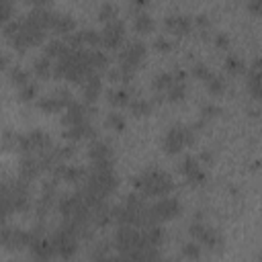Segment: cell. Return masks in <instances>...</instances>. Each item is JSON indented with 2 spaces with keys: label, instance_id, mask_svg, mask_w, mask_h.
Instances as JSON below:
<instances>
[{
  "label": "cell",
  "instance_id": "6da1fadb",
  "mask_svg": "<svg viewBox=\"0 0 262 262\" xmlns=\"http://www.w3.org/2000/svg\"><path fill=\"white\" fill-rule=\"evenodd\" d=\"M133 184L141 190L143 196H168L174 190V180L170 178V174L156 170V168L143 170L133 180Z\"/></svg>",
  "mask_w": 262,
  "mask_h": 262
},
{
  "label": "cell",
  "instance_id": "7a4b0ae2",
  "mask_svg": "<svg viewBox=\"0 0 262 262\" xmlns=\"http://www.w3.org/2000/svg\"><path fill=\"white\" fill-rule=\"evenodd\" d=\"M143 55H145V43L139 41V39L129 41L121 49V53H119V70H121L123 82H129L133 78V72L139 68Z\"/></svg>",
  "mask_w": 262,
  "mask_h": 262
},
{
  "label": "cell",
  "instance_id": "3957f363",
  "mask_svg": "<svg viewBox=\"0 0 262 262\" xmlns=\"http://www.w3.org/2000/svg\"><path fill=\"white\" fill-rule=\"evenodd\" d=\"M143 237H141V229L131 227V225H119L117 233H115V246L119 250L121 256H129L135 250H139L143 246Z\"/></svg>",
  "mask_w": 262,
  "mask_h": 262
},
{
  "label": "cell",
  "instance_id": "277c9868",
  "mask_svg": "<svg viewBox=\"0 0 262 262\" xmlns=\"http://www.w3.org/2000/svg\"><path fill=\"white\" fill-rule=\"evenodd\" d=\"M78 229L63 223L53 235H51V242H53V248H55V254L61 256V258H70L76 248H78Z\"/></svg>",
  "mask_w": 262,
  "mask_h": 262
},
{
  "label": "cell",
  "instance_id": "5b68a950",
  "mask_svg": "<svg viewBox=\"0 0 262 262\" xmlns=\"http://www.w3.org/2000/svg\"><path fill=\"white\" fill-rule=\"evenodd\" d=\"M194 137V129L192 127H184V125H174L166 131L164 135V149L168 154H178L184 145L192 143Z\"/></svg>",
  "mask_w": 262,
  "mask_h": 262
},
{
  "label": "cell",
  "instance_id": "8992f818",
  "mask_svg": "<svg viewBox=\"0 0 262 262\" xmlns=\"http://www.w3.org/2000/svg\"><path fill=\"white\" fill-rule=\"evenodd\" d=\"M188 231H190V235L194 237V242H199L201 246H207V248H219V246L223 244L219 231H217L215 227L203 223L201 219H194V221L190 223Z\"/></svg>",
  "mask_w": 262,
  "mask_h": 262
},
{
  "label": "cell",
  "instance_id": "52a82bcc",
  "mask_svg": "<svg viewBox=\"0 0 262 262\" xmlns=\"http://www.w3.org/2000/svg\"><path fill=\"white\" fill-rule=\"evenodd\" d=\"M100 35H102V45H104L106 49H117V47L121 45L123 37H125V23L117 16V18L104 23Z\"/></svg>",
  "mask_w": 262,
  "mask_h": 262
},
{
  "label": "cell",
  "instance_id": "ba28073f",
  "mask_svg": "<svg viewBox=\"0 0 262 262\" xmlns=\"http://www.w3.org/2000/svg\"><path fill=\"white\" fill-rule=\"evenodd\" d=\"M149 211H151V217L156 221H166V219H172L180 213V203L172 196H160L158 201H154L149 205Z\"/></svg>",
  "mask_w": 262,
  "mask_h": 262
},
{
  "label": "cell",
  "instance_id": "9c48e42d",
  "mask_svg": "<svg viewBox=\"0 0 262 262\" xmlns=\"http://www.w3.org/2000/svg\"><path fill=\"white\" fill-rule=\"evenodd\" d=\"M180 172L184 174V178L190 182V184H203L205 182V172L201 168V162L196 156H186L182 162H180Z\"/></svg>",
  "mask_w": 262,
  "mask_h": 262
},
{
  "label": "cell",
  "instance_id": "30bf717a",
  "mask_svg": "<svg viewBox=\"0 0 262 262\" xmlns=\"http://www.w3.org/2000/svg\"><path fill=\"white\" fill-rule=\"evenodd\" d=\"M246 80H248V90L254 98H262V57H256L248 72H246Z\"/></svg>",
  "mask_w": 262,
  "mask_h": 262
},
{
  "label": "cell",
  "instance_id": "8fae6325",
  "mask_svg": "<svg viewBox=\"0 0 262 262\" xmlns=\"http://www.w3.org/2000/svg\"><path fill=\"white\" fill-rule=\"evenodd\" d=\"M2 242H4V246H8V248H23V246H31V242H33V233H29V231H25V229H12V227H6L4 225V229H2Z\"/></svg>",
  "mask_w": 262,
  "mask_h": 262
},
{
  "label": "cell",
  "instance_id": "7c38bea8",
  "mask_svg": "<svg viewBox=\"0 0 262 262\" xmlns=\"http://www.w3.org/2000/svg\"><path fill=\"white\" fill-rule=\"evenodd\" d=\"M61 121H63V125H68V127L86 123V121H88V104L74 100V102L66 108V115L61 117Z\"/></svg>",
  "mask_w": 262,
  "mask_h": 262
},
{
  "label": "cell",
  "instance_id": "4fadbf2b",
  "mask_svg": "<svg viewBox=\"0 0 262 262\" xmlns=\"http://www.w3.org/2000/svg\"><path fill=\"white\" fill-rule=\"evenodd\" d=\"M164 25H166V29H168L170 33H174V35H186V33L192 29V18H190L188 14L176 12V14H168L166 20H164Z\"/></svg>",
  "mask_w": 262,
  "mask_h": 262
},
{
  "label": "cell",
  "instance_id": "5bb4252c",
  "mask_svg": "<svg viewBox=\"0 0 262 262\" xmlns=\"http://www.w3.org/2000/svg\"><path fill=\"white\" fill-rule=\"evenodd\" d=\"M31 252L35 254V258L39 260H49L51 256H55V248L51 237H41V235H33L31 242Z\"/></svg>",
  "mask_w": 262,
  "mask_h": 262
},
{
  "label": "cell",
  "instance_id": "9a60e30c",
  "mask_svg": "<svg viewBox=\"0 0 262 262\" xmlns=\"http://www.w3.org/2000/svg\"><path fill=\"white\" fill-rule=\"evenodd\" d=\"M51 29H53L57 35L68 37V35H72V33L76 31V20H74L72 14H68V12H55L53 23H51Z\"/></svg>",
  "mask_w": 262,
  "mask_h": 262
},
{
  "label": "cell",
  "instance_id": "2e32d148",
  "mask_svg": "<svg viewBox=\"0 0 262 262\" xmlns=\"http://www.w3.org/2000/svg\"><path fill=\"white\" fill-rule=\"evenodd\" d=\"M100 90H102L100 76H98V74L88 76V78L82 82V94H84V102H86V104H92V102L98 98Z\"/></svg>",
  "mask_w": 262,
  "mask_h": 262
},
{
  "label": "cell",
  "instance_id": "e0dca14e",
  "mask_svg": "<svg viewBox=\"0 0 262 262\" xmlns=\"http://www.w3.org/2000/svg\"><path fill=\"white\" fill-rule=\"evenodd\" d=\"M88 156H90L92 164H96V162H111L113 151H111V147H108L106 141L94 139V141L90 143V147H88Z\"/></svg>",
  "mask_w": 262,
  "mask_h": 262
},
{
  "label": "cell",
  "instance_id": "ac0fdd59",
  "mask_svg": "<svg viewBox=\"0 0 262 262\" xmlns=\"http://www.w3.org/2000/svg\"><path fill=\"white\" fill-rule=\"evenodd\" d=\"M41 168H43V166H41L39 158H35L33 154H27V156H23V160H20V178H23V180H33V178L39 174Z\"/></svg>",
  "mask_w": 262,
  "mask_h": 262
},
{
  "label": "cell",
  "instance_id": "d6986e66",
  "mask_svg": "<svg viewBox=\"0 0 262 262\" xmlns=\"http://www.w3.org/2000/svg\"><path fill=\"white\" fill-rule=\"evenodd\" d=\"M55 176L61 178V180H66V182H80L86 176V172L82 168H78V166L59 164V166H55Z\"/></svg>",
  "mask_w": 262,
  "mask_h": 262
},
{
  "label": "cell",
  "instance_id": "ffe728a7",
  "mask_svg": "<svg viewBox=\"0 0 262 262\" xmlns=\"http://www.w3.org/2000/svg\"><path fill=\"white\" fill-rule=\"evenodd\" d=\"M33 72L39 76V78H49L53 72H55V66L51 61L49 55H39L35 61H33Z\"/></svg>",
  "mask_w": 262,
  "mask_h": 262
},
{
  "label": "cell",
  "instance_id": "44dd1931",
  "mask_svg": "<svg viewBox=\"0 0 262 262\" xmlns=\"http://www.w3.org/2000/svg\"><path fill=\"white\" fill-rule=\"evenodd\" d=\"M106 96H108V102L115 104V106H123V104L129 106V102L133 100V96L127 88H113V90L106 92Z\"/></svg>",
  "mask_w": 262,
  "mask_h": 262
},
{
  "label": "cell",
  "instance_id": "7402d4cb",
  "mask_svg": "<svg viewBox=\"0 0 262 262\" xmlns=\"http://www.w3.org/2000/svg\"><path fill=\"white\" fill-rule=\"evenodd\" d=\"M88 135H92V125L88 121L80 123V125H74V127H68L63 131L66 139H82V137H88Z\"/></svg>",
  "mask_w": 262,
  "mask_h": 262
},
{
  "label": "cell",
  "instance_id": "603a6c76",
  "mask_svg": "<svg viewBox=\"0 0 262 262\" xmlns=\"http://www.w3.org/2000/svg\"><path fill=\"white\" fill-rule=\"evenodd\" d=\"M174 82H176V78H174L172 72H160V74L154 78V88L158 90V94H166L168 88H170Z\"/></svg>",
  "mask_w": 262,
  "mask_h": 262
},
{
  "label": "cell",
  "instance_id": "cb8c5ba5",
  "mask_svg": "<svg viewBox=\"0 0 262 262\" xmlns=\"http://www.w3.org/2000/svg\"><path fill=\"white\" fill-rule=\"evenodd\" d=\"M141 237H143V242H145L147 246L158 248V244L162 242V229L158 227V223H156V225H147V227L141 229Z\"/></svg>",
  "mask_w": 262,
  "mask_h": 262
},
{
  "label": "cell",
  "instance_id": "d4e9b609",
  "mask_svg": "<svg viewBox=\"0 0 262 262\" xmlns=\"http://www.w3.org/2000/svg\"><path fill=\"white\" fill-rule=\"evenodd\" d=\"M133 27L137 33H149L154 29V18L147 12H137L133 16Z\"/></svg>",
  "mask_w": 262,
  "mask_h": 262
},
{
  "label": "cell",
  "instance_id": "484cf974",
  "mask_svg": "<svg viewBox=\"0 0 262 262\" xmlns=\"http://www.w3.org/2000/svg\"><path fill=\"white\" fill-rule=\"evenodd\" d=\"M90 61H92L94 72L98 74L100 70H106V66H108V55H106V51H102V49H92V51H90Z\"/></svg>",
  "mask_w": 262,
  "mask_h": 262
},
{
  "label": "cell",
  "instance_id": "4316f807",
  "mask_svg": "<svg viewBox=\"0 0 262 262\" xmlns=\"http://www.w3.org/2000/svg\"><path fill=\"white\" fill-rule=\"evenodd\" d=\"M80 37H82V43L84 45H90V47H98L102 43V35L96 31V29H82L80 31Z\"/></svg>",
  "mask_w": 262,
  "mask_h": 262
},
{
  "label": "cell",
  "instance_id": "83f0119b",
  "mask_svg": "<svg viewBox=\"0 0 262 262\" xmlns=\"http://www.w3.org/2000/svg\"><path fill=\"white\" fill-rule=\"evenodd\" d=\"M205 84H207V90H209L211 94H221V92L225 90V80H223L221 74H213V72H211V76L205 80Z\"/></svg>",
  "mask_w": 262,
  "mask_h": 262
},
{
  "label": "cell",
  "instance_id": "f1b7e54d",
  "mask_svg": "<svg viewBox=\"0 0 262 262\" xmlns=\"http://www.w3.org/2000/svg\"><path fill=\"white\" fill-rule=\"evenodd\" d=\"M184 94H186V82L176 80V82H174V84L168 88L166 98H168L170 102H178V100H182V98H184Z\"/></svg>",
  "mask_w": 262,
  "mask_h": 262
},
{
  "label": "cell",
  "instance_id": "f546056e",
  "mask_svg": "<svg viewBox=\"0 0 262 262\" xmlns=\"http://www.w3.org/2000/svg\"><path fill=\"white\" fill-rule=\"evenodd\" d=\"M151 108V102L149 100H143V98H133L129 102V111L135 115V117H141V115H147Z\"/></svg>",
  "mask_w": 262,
  "mask_h": 262
},
{
  "label": "cell",
  "instance_id": "4dcf8cb0",
  "mask_svg": "<svg viewBox=\"0 0 262 262\" xmlns=\"http://www.w3.org/2000/svg\"><path fill=\"white\" fill-rule=\"evenodd\" d=\"M117 10H119V8H117L113 2H102V4L98 6V18L104 20V23H108V20L117 18Z\"/></svg>",
  "mask_w": 262,
  "mask_h": 262
},
{
  "label": "cell",
  "instance_id": "1f68e13d",
  "mask_svg": "<svg viewBox=\"0 0 262 262\" xmlns=\"http://www.w3.org/2000/svg\"><path fill=\"white\" fill-rule=\"evenodd\" d=\"M10 80L20 88V86H25V84H29V82H31V76H29V72H27V70H23V68L14 66V68L10 70Z\"/></svg>",
  "mask_w": 262,
  "mask_h": 262
},
{
  "label": "cell",
  "instance_id": "d6a6232c",
  "mask_svg": "<svg viewBox=\"0 0 262 262\" xmlns=\"http://www.w3.org/2000/svg\"><path fill=\"white\" fill-rule=\"evenodd\" d=\"M225 70H227L229 74H242V72H246V66H244V61H242L237 55H227V59H225Z\"/></svg>",
  "mask_w": 262,
  "mask_h": 262
},
{
  "label": "cell",
  "instance_id": "836d02e7",
  "mask_svg": "<svg viewBox=\"0 0 262 262\" xmlns=\"http://www.w3.org/2000/svg\"><path fill=\"white\" fill-rule=\"evenodd\" d=\"M182 254H184V258H188V260H196V258L201 256V244L194 242V239L182 244Z\"/></svg>",
  "mask_w": 262,
  "mask_h": 262
},
{
  "label": "cell",
  "instance_id": "e575fe53",
  "mask_svg": "<svg viewBox=\"0 0 262 262\" xmlns=\"http://www.w3.org/2000/svg\"><path fill=\"white\" fill-rule=\"evenodd\" d=\"M18 98H20V100H25V102H29V100L37 98V84L29 82V84L20 86V88H18Z\"/></svg>",
  "mask_w": 262,
  "mask_h": 262
},
{
  "label": "cell",
  "instance_id": "d590c367",
  "mask_svg": "<svg viewBox=\"0 0 262 262\" xmlns=\"http://www.w3.org/2000/svg\"><path fill=\"white\" fill-rule=\"evenodd\" d=\"M106 127L115 129V131H123L125 129V119L121 113H108L106 115Z\"/></svg>",
  "mask_w": 262,
  "mask_h": 262
},
{
  "label": "cell",
  "instance_id": "8d00e7d4",
  "mask_svg": "<svg viewBox=\"0 0 262 262\" xmlns=\"http://www.w3.org/2000/svg\"><path fill=\"white\" fill-rule=\"evenodd\" d=\"M39 106L43 111H59V104H57V100H55L53 94H47V96L39 98Z\"/></svg>",
  "mask_w": 262,
  "mask_h": 262
},
{
  "label": "cell",
  "instance_id": "74e56055",
  "mask_svg": "<svg viewBox=\"0 0 262 262\" xmlns=\"http://www.w3.org/2000/svg\"><path fill=\"white\" fill-rule=\"evenodd\" d=\"M10 14H12V4H10V0H0V20H2V25H6L8 20H12Z\"/></svg>",
  "mask_w": 262,
  "mask_h": 262
},
{
  "label": "cell",
  "instance_id": "f35d334b",
  "mask_svg": "<svg viewBox=\"0 0 262 262\" xmlns=\"http://www.w3.org/2000/svg\"><path fill=\"white\" fill-rule=\"evenodd\" d=\"M190 72H192V76H194V78H199V80H207V78L211 76V70H209L205 63H201V61H199V63H194Z\"/></svg>",
  "mask_w": 262,
  "mask_h": 262
},
{
  "label": "cell",
  "instance_id": "ab89813d",
  "mask_svg": "<svg viewBox=\"0 0 262 262\" xmlns=\"http://www.w3.org/2000/svg\"><path fill=\"white\" fill-rule=\"evenodd\" d=\"M94 262H131V260H127L125 256H111V254H98V256H94Z\"/></svg>",
  "mask_w": 262,
  "mask_h": 262
},
{
  "label": "cell",
  "instance_id": "60d3db41",
  "mask_svg": "<svg viewBox=\"0 0 262 262\" xmlns=\"http://www.w3.org/2000/svg\"><path fill=\"white\" fill-rule=\"evenodd\" d=\"M154 47H156L158 51H168V49L172 47V43H170V39H168V37L158 35V37L154 39Z\"/></svg>",
  "mask_w": 262,
  "mask_h": 262
},
{
  "label": "cell",
  "instance_id": "b9f144b4",
  "mask_svg": "<svg viewBox=\"0 0 262 262\" xmlns=\"http://www.w3.org/2000/svg\"><path fill=\"white\" fill-rule=\"evenodd\" d=\"M219 113H221V108H219L217 104H213V102H211V104H205V106H203V111H201L203 119H211V117H217Z\"/></svg>",
  "mask_w": 262,
  "mask_h": 262
},
{
  "label": "cell",
  "instance_id": "7bdbcfd3",
  "mask_svg": "<svg viewBox=\"0 0 262 262\" xmlns=\"http://www.w3.org/2000/svg\"><path fill=\"white\" fill-rule=\"evenodd\" d=\"M215 45H217V47H223V49H225V47L229 45V39H227V37H225L223 33H217V35H215Z\"/></svg>",
  "mask_w": 262,
  "mask_h": 262
},
{
  "label": "cell",
  "instance_id": "ee69618b",
  "mask_svg": "<svg viewBox=\"0 0 262 262\" xmlns=\"http://www.w3.org/2000/svg\"><path fill=\"white\" fill-rule=\"evenodd\" d=\"M248 8L252 12H262V0H250L248 2Z\"/></svg>",
  "mask_w": 262,
  "mask_h": 262
},
{
  "label": "cell",
  "instance_id": "f6af8a7d",
  "mask_svg": "<svg viewBox=\"0 0 262 262\" xmlns=\"http://www.w3.org/2000/svg\"><path fill=\"white\" fill-rule=\"evenodd\" d=\"M196 25L205 29V27L209 25V18H207V14H199V16H196Z\"/></svg>",
  "mask_w": 262,
  "mask_h": 262
},
{
  "label": "cell",
  "instance_id": "bcb514c9",
  "mask_svg": "<svg viewBox=\"0 0 262 262\" xmlns=\"http://www.w3.org/2000/svg\"><path fill=\"white\" fill-rule=\"evenodd\" d=\"M160 262H174V260H160Z\"/></svg>",
  "mask_w": 262,
  "mask_h": 262
},
{
  "label": "cell",
  "instance_id": "7dc6e473",
  "mask_svg": "<svg viewBox=\"0 0 262 262\" xmlns=\"http://www.w3.org/2000/svg\"><path fill=\"white\" fill-rule=\"evenodd\" d=\"M258 258H260V262H262V252H260V256H258Z\"/></svg>",
  "mask_w": 262,
  "mask_h": 262
}]
</instances>
